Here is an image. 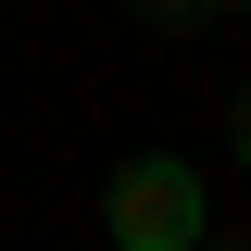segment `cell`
I'll use <instances>...</instances> for the list:
<instances>
[{
  "instance_id": "obj_1",
  "label": "cell",
  "mask_w": 251,
  "mask_h": 251,
  "mask_svg": "<svg viewBox=\"0 0 251 251\" xmlns=\"http://www.w3.org/2000/svg\"><path fill=\"white\" fill-rule=\"evenodd\" d=\"M113 239H151V251H188V239H201V176H188L176 151L126 163V176H113Z\"/></svg>"
},
{
  "instance_id": "obj_2",
  "label": "cell",
  "mask_w": 251,
  "mask_h": 251,
  "mask_svg": "<svg viewBox=\"0 0 251 251\" xmlns=\"http://www.w3.org/2000/svg\"><path fill=\"white\" fill-rule=\"evenodd\" d=\"M138 13H151V25H201L214 0H138Z\"/></svg>"
},
{
  "instance_id": "obj_3",
  "label": "cell",
  "mask_w": 251,
  "mask_h": 251,
  "mask_svg": "<svg viewBox=\"0 0 251 251\" xmlns=\"http://www.w3.org/2000/svg\"><path fill=\"white\" fill-rule=\"evenodd\" d=\"M239 163H251V100H239Z\"/></svg>"
},
{
  "instance_id": "obj_4",
  "label": "cell",
  "mask_w": 251,
  "mask_h": 251,
  "mask_svg": "<svg viewBox=\"0 0 251 251\" xmlns=\"http://www.w3.org/2000/svg\"><path fill=\"white\" fill-rule=\"evenodd\" d=\"M188 251H251V239H188Z\"/></svg>"
},
{
  "instance_id": "obj_5",
  "label": "cell",
  "mask_w": 251,
  "mask_h": 251,
  "mask_svg": "<svg viewBox=\"0 0 251 251\" xmlns=\"http://www.w3.org/2000/svg\"><path fill=\"white\" fill-rule=\"evenodd\" d=\"M113 251H151V239H113Z\"/></svg>"
},
{
  "instance_id": "obj_6",
  "label": "cell",
  "mask_w": 251,
  "mask_h": 251,
  "mask_svg": "<svg viewBox=\"0 0 251 251\" xmlns=\"http://www.w3.org/2000/svg\"><path fill=\"white\" fill-rule=\"evenodd\" d=\"M239 13H251V0H239Z\"/></svg>"
}]
</instances>
